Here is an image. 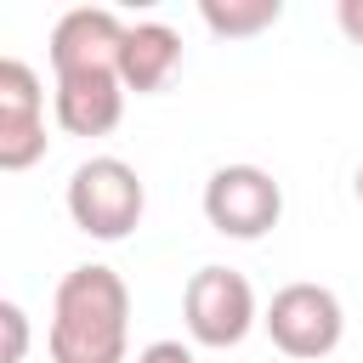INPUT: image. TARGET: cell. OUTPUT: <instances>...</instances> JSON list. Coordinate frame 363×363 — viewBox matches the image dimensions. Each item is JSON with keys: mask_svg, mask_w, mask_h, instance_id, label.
Masks as SVG:
<instances>
[{"mask_svg": "<svg viewBox=\"0 0 363 363\" xmlns=\"http://www.w3.org/2000/svg\"><path fill=\"white\" fill-rule=\"evenodd\" d=\"M352 187H357V199H363V164H357V176H352Z\"/></svg>", "mask_w": 363, "mask_h": 363, "instance_id": "obj_14", "label": "cell"}, {"mask_svg": "<svg viewBox=\"0 0 363 363\" xmlns=\"http://www.w3.org/2000/svg\"><path fill=\"white\" fill-rule=\"evenodd\" d=\"M284 216V187L261 164H221L204 182V221L221 238H267Z\"/></svg>", "mask_w": 363, "mask_h": 363, "instance_id": "obj_5", "label": "cell"}, {"mask_svg": "<svg viewBox=\"0 0 363 363\" xmlns=\"http://www.w3.org/2000/svg\"><path fill=\"white\" fill-rule=\"evenodd\" d=\"M261 323H267V335H272V346H278L284 357L318 363V357H329V352L340 346V335H346V306H340V295H335L329 284H306V278H301V284L272 289Z\"/></svg>", "mask_w": 363, "mask_h": 363, "instance_id": "obj_3", "label": "cell"}, {"mask_svg": "<svg viewBox=\"0 0 363 363\" xmlns=\"http://www.w3.org/2000/svg\"><path fill=\"white\" fill-rule=\"evenodd\" d=\"M199 17H204V28H210V34L250 40V34L272 28V23L284 17V6H278V0H204V6H199Z\"/></svg>", "mask_w": 363, "mask_h": 363, "instance_id": "obj_10", "label": "cell"}, {"mask_svg": "<svg viewBox=\"0 0 363 363\" xmlns=\"http://www.w3.org/2000/svg\"><path fill=\"white\" fill-rule=\"evenodd\" d=\"M182 62V34L170 23H130L125 28V45H119V79L125 91H159Z\"/></svg>", "mask_w": 363, "mask_h": 363, "instance_id": "obj_9", "label": "cell"}, {"mask_svg": "<svg viewBox=\"0 0 363 363\" xmlns=\"http://www.w3.org/2000/svg\"><path fill=\"white\" fill-rule=\"evenodd\" d=\"M0 323H6V363H23V352H28V312L17 301H0Z\"/></svg>", "mask_w": 363, "mask_h": 363, "instance_id": "obj_11", "label": "cell"}, {"mask_svg": "<svg viewBox=\"0 0 363 363\" xmlns=\"http://www.w3.org/2000/svg\"><path fill=\"white\" fill-rule=\"evenodd\" d=\"M182 323H187V335H193L199 346H210V352L238 346V340L261 323L250 278L233 272V267H199V272L187 278V289H182Z\"/></svg>", "mask_w": 363, "mask_h": 363, "instance_id": "obj_4", "label": "cell"}, {"mask_svg": "<svg viewBox=\"0 0 363 363\" xmlns=\"http://www.w3.org/2000/svg\"><path fill=\"white\" fill-rule=\"evenodd\" d=\"M51 363H125L130 352V289L113 267L85 261L62 272L51 295Z\"/></svg>", "mask_w": 363, "mask_h": 363, "instance_id": "obj_1", "label": "cell"}, {"mask_svg": "<svg viewBox=\"0 0 363 363\" xmlns=\"http://www.w3.org/2000/svg\"><path fill=\"white\" fill-rule=\"evenodd\" d=\"M45 159V91L28 62H0V170H28Z\"/></svg>", "mask_w": 363, "mask_h": 363, "instance_id": "obj_7", "label": "cell"}, {"mask_svg": "<svg viewBox=\"0 0 363 363\" xmlns=\"http://www.w3.org/2000/svg\"><path fill=\"white\" fill-rule=\"evenodd\" d=\"M335 23L346 28L352 45H363V0H340V6H335Z\"/></svg>", "mask_w": 363, "mask_h": 363, "instance_id": "obj_13", "label": "cell"}, {"mask_svg": "<svg viewBox=\"0 0 363 363\" xmlns=\"http://www.w3.org/2000/svg\"><path fill=\"white\" fill-rule=\"evenodd\" d=\"M125 28L130 23H119V11H108V6L62 11L57 28H51V68H57V79H68V74H119Z\"/></svg>", "mask_w": 363, "mask_h": 363, "instance_id": "obj_6", "label": "cell"}, {"mask_svg": "<svg viewBox=\"0 0 363 363\" xmlns=\"http://www.w3.org/2000/svg\"><path fill=\"white\" fill-rule=\"evenodd\" d=\"M142 210H147V187L119 153H96L68 176V216L79 233H91L102 244L125 238L142 221Z\"/></svg>", "mask_w": 363, "mask_h": 363, "instance_id": "obj_2", "label": "cell"}, {"mask_svg": "<svg viewBox=\"0 0 363 363\" xmlns=\"http://www.w3.org/2000/svg\"><path fill=\"white\" fill-rule=\"evenodd\" d=\"M125 113V79L119 74H68L57 79V125L68 136H108Z\"/></svg>", "mask_w": 363, "mask_h": 363, "instance_id": "obj_8", "label": "cell"}, {"mask_svg": "<svg viewBox=\"0 0 363 363\" xmlns=\"http://www.w3.org/2000/svg\"><path fill=\"white\" fill-rule=\"evenodd\" d=\"M136 363H193V346H182V340H147L136 352Z\"/></svg>", "mask_w": 363, "mask_h": 363, "instance_id": "obj_12", "label": "cell"}]
</instances>
